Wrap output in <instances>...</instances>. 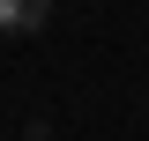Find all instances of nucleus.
Instances as JSON below:
<instances>
[{
    "label": "nucleus",
    "instance_id": "f257e3e1",
    "mask_svg": "<svg viewBox=\"0 0 149 141\" xmlns=\"http://www.w3.org/2000/svg\"><path fill=\"white\" fill-rule=\"evenodd\" d=\"M45 22H52V0H0V30H45Z\"/></svg>",
    "mask_w": 149,
    "mask_h": 141
},
{
    "label": "nucleus",
    "instance_id": "f03ea898",
    "mask_svg": "<svg viewBox=\"0 0 149 141\" xmlns=\"http://www.w3.org/2000/svg\"><path fill=\"white\" fill-rule=\"evenodd\" d=\"M22 141H30V134H22Z\"/></svg>",
    "mask_w": 149,
    "mask_h": 141
}]
</instances>
